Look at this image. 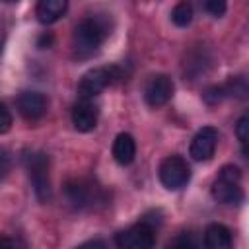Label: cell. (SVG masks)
I'll use <instances>...</instances> for the list:
<instances>
[{
    "label": "cell",
    "mask_w": 249,
    "mask_h": 249,
    "mask_svg": "<svg viewBox=\"0 0 249 249\" xmlns=\"http://www.w3.org/2000/svg\"><path fill=\"white\" fill-rule=\"evenodd\" d=\"M27 177L33 185V193L39 202L51 200V177H49V158L45 152H27L23 156Z\"/></svg>",
    "instance_id": "cell-4"
},
{
    "label": "cell",
    "mask_w": 249,
    "mask_h": 249,
    "mask_svg": "<svg viewBox=\"0 0 249 249\" xmlns=\"http://www.w3.org/2000/svg\"><path fill=\"white\" fill-rule=\"evenodd\" d=\"M247 130H249V117L247 115H241L239 117V121H237V124H235V136H237V140L241 142V148H243V154H247V150H245V144H247Z\"/></svg>",
    "instance_id": "cell-17"
},
{
    "label": "cell",
    "mask_w": 249,
    "mask_h": 249,
    "mask_svg": "<svg viewBox=\"0 0 249 249\" xmlns=\"http://www.w3.org/2000/svg\"><path fill=\"white\" fill-rule=\"evenodd\" d=\"M113 158L119 165H130L136 158V140L128 132H121L113 140Z\"/></svg>",
    "instance_id": "cell-13"
},
{
    "label": "cell",
    "mask_w": 249,
    "mask_h": 249,
    "mask_svg": "<svg viewBox=\"0 0 249 249\" xmlns=\"http://www.w3.org/2000/svg\"><path fill=\"white\" fill-rule=\"evenodd\" d=\"M76 249H107V245L103 239H88V241L80 243Z\"/></svg>",
    "instance_id": "cell-21"
},
{
    "label": "cell",
    "mask_w": 249,
    "mask_h": 249,
    "mask_svg": "<svg viewBox=\"0 0 249 249\" xmlns=\"http://www.w3.org/2000/svg\"><path fill=\"white\" fill-rule=\"evenodd\" d=\"M12 169V154L6 148H0V179L6 177Z\"/></svg>",
    "instance_id": "cell-20"
},
{
    "label": "cell",
    "mask_w": 249,
    "mask_h": 249,
    "mask_svg": "<svg viewBox=\"0 0 249 249\" xmlns=\"http://www.w3.org/2000/svg\"><path fill=\"white\" fill-rule=\"evenodd\" d=\"M18 111L25 121H39L47 113V97L39 91H23L18 97Z\"/></svg>",
    "instance_id": "cell-9"
},
{
    "label": "cell",
    "mask_w": 249,
    "mask_h": 249,
    "mask_svg": "<svg viewBox=\"0 0 249 249\" xmlns=\"http://www.w3.org/2000/svg\"><path fill=\"white\" fill-rule=\"evenodd\" d=\"M158 177L167 191H179L191 181V167L183 156H167L160 163Z\"/></svg>",
    "instance_id": "cell-5"
},
{
    "label": "cell",
    "mask_w": 249,
    "mask_h": 249,
    "mask_svg": "<svg viewBox=\"0 0 249 249\" xmlns=\"http://www.w3.org/2000/svg\"><path fill=\"white\" fill-rule=\"evenodd\" d=\"M173 91H175L173 80L165 74H156L154 78H150V82L144 88V99L150 107L158 109L163 107L173 97Z\"/></svg>",
    "instance_id": "cell-8"
},
{
    "label": "cell",
    "mask_w": 249,
    "mask_h": 249,
    "mask_svg": "<svg viewBox=\"0 0 249 249\" xmlns=\"http://www.w3.org/2000/svg\"><path fill=\"white\" fill-rule=\"evenodd\" d=\"M119 80H123V70L117 64L91 68L78 82V97L84 101H93L95 95H99L105 88L117 84Z\"/></svg>",
    "instance_id": "cell-2"
},
{
    "label": "cell",
    "mask_w": 249,
    "mask_h": 249,
    "mask_svg": "<svg viewBox=\"0 0 249 249\" xmlns=\"http://www.w3.org/2000/svg\"><path fill=\"white\" fill-rule=\"evenodd\" d=\"M165 249H202V245H200V239H198L196 233H193V231H181V233H177L167 243Z\"/></svg>",
    "instance_id": "cell-15"
},
{
    "label": "cell",
    "mask_w": 249,
    "mask_h": 249,
    "mask_svg": "<svg viewBox=\"0 0 249 249\" xmlns=\"http://www.w3.org/2000/svg\"><path fill=\"white\" fill-rule=\"evenodd\" d=\"M68 10V2L66 0H41L35 8V16L39 19V23L43 25H51L54 21H58Z\"/></svg>",
    "instance_id": "cell-14"
},
{
    "label": "cell",
    "mask_w": 249,
    "mask_h": 249,
    "mask_svg": "<svg viewBox=\"0 0 249 249\" xmlns=\"http://www.w3.org/2000/svg\"><path fill=\"white\" fill-rule=\"evenodd\" d=\"M107 37V27L105 23L95 18V16H88L84 19H80L74 27V35H72V45L74 51L80 58H89L93 56L99 47L103 45Z\"/></svg>",
    "instance_id": "cell-1"
},
{
    "label": "cell",
    "mask_w": 249,
    "mask_h": 249,
    "mask_svg": "<svg viewBox=\"0 0 249 249\" xmlns=\"http://www.w3.org/2000/svg\"><path fill=\"white\" fill-rule=\"evenodd\" d=\"M204 249H233L231 230L220 222H212L204 230Z\"/></svg>",
    "instance_id": "cell-11"
},
{
    "label": "cell",
    "mask_w": 249,
    "mask_h": 249,
    "mask_svg": "<svg viewBox=\"0 0 249 249\" xmlns=\"http://www.w3.org/2000/svg\"><path fill=\"white\" fill-rule=\"evenodd\" d=\"M212 196L222 204H241L245 195L241 189V171L235 165H224L214 183H212Z\"/></svg>",
    "instance_id": "cell-3"
},
{
    "label": "cell",
    "mask_w": 249,
    "mask_h": 249,
    "mask_svg": "<svg viewBox=\"0 0 249 249\" xmlns=\"http://www.w3.org/2000/svg\"><path fill=\"white\" fill-rule=\"evenodd\" d=\"M218 128L214 126H202L191 140V146H189V154L193 160L196 161H208L212 160L214 152H216V146H218Z\"/></svg>",
    "instance_id": "cell-7"
},
{
    "label": "cell",
    "mask_w": 249,
    "mask_h": 249,
    "mask_svg": "<svg viewBox=\"0 0 249 249\" xmlns=\"http://www.w3.org/2000/svg\"><path fill=\"white\" fill-rule=\"evenodd\" d=\"M53 35L51 33H43V35H39V39H37V47L39 49H49L51 45H53Z\"/></svg>",
    "instance_id": "cell-22"
},
{
    "label": "cell",
    "mask_w": 249,
    "mask_h": 249,
    "mask_svg": "<svg viewBox=\"0 0 249 249\" xmlns=\"http://www.w3.org/2000/svg\"><path fill=\"white\" fill-rule=\"evenodd\" d=\"M202 8L212 16V18H222L224 14H226V2L224 0H206L204 4H202Z\"/></svg>",
    "instance_id": "cell-18"
},
{
    "label": "cell",
    "mask_w": 249,
    "mask_h": 249,
    "mask_svg": "<svg viewBox=\"0 0 249 249\" xmlns=\"http://www.w3.org/2000/svg\"><path fill=\"white\" fill-rule=\"evenodd\" d=\"M193 6L189 2H179L175 4V8L171 10V21L177 25V27H187L191 25L193 21Z\"/></svg>",
    "instance_id": "cell-16"
},
{
    "label": "cell",
    "mask_w": 249,
    "mask_h": 249,
    "mask_svg": "<svg viewBox=\"0 0 249 249\" xmlns=\"http://www.w3.org/2000/svg\"><path fill=\"white\" fill-rule=\"evenodd\" d=\"M12 123H14V119H12V113H10V109H8L4 103H0V134H6V132H10V128H12Z\"/></svg>",
    "instance_id": "cell-19"
},
{
    "label": "cell",
    "mask_w": 249,
    "mask_h": 249,
    "mask_svg": "<svg viewBox=\"0 0 249 249\" xmlns=\"http://www.w3.org/2000/svg\"><path fill=\"white\" fill-rule=\"evenodd\" d=\"M64 193H66V196H68V200L74 208H84V206L91 204L93 189L86 179H70L64 187Z\"/></svg>",
    "instance_id": "cell-12"
},
{
    "label": "cell",
    "mask_w": 249,
    "mask_h": 249,
    "mask_svg": "<svg viewBox=\"0 0 249 249\" xmlns=\"http://www.w3.org/2000/svg\"><path fill=\"white\" fill-rule=\"evenodd\" d=\"M97 117H99V109L93 101L80 99L72 107V124L78 132H91L97 124Z\"/></svg>",
    "instance_id": "cell-10"
},
{
    "label": "cell",
    "mask_w": 249,
    "mask_h": 249,
    "mask_svg": "<svg viewBox=\"0 0 249 249\" xmlns=\"http://www.w3.org/2000/svg\"><path fill=\"white\" fill-rule=\"evenodd\" d=\"M115 245L119 249H154L156 230L150 222L142 220L115 235Z\"/></svg>",
    "instance_id": "cell-6"
},
{
    "label": "cell",
    "mask_w": 249,
    "mask_h": 249,
    "mask_svg": "<svg viewBox=\"0 0 249 249\" xmlns=\"http://www.w3.org/2000/svg\"><path fill=\"white\" fill-rule=\"evenodd\" d=\"M0 249H16V241L8 235H0Z\"/></svg>",
    "instance_id": "cell-23"
}]
</instances>
